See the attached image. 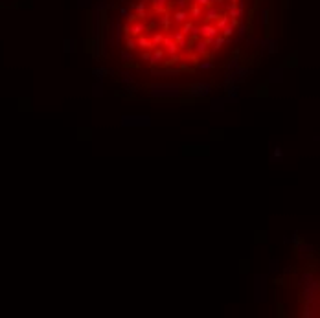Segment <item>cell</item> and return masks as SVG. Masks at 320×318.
<instances>
[{"label":"cell","instance_id":"30bf717a","mask_svg":"<svg viewBox=\"0 0 320 318\" xmlns=\"http://www.w3.org/2000/svg\"><path fill=\"white\" fill-rule=\"evenodd\" d=\"M142 61H144V63H147V61H151V53H149L147 50H145V52L142 53Z\"/></svg>","mask_w":320,"mask_h":318},{"label":"cell","instance_id":"277c9868","mask_svg":"<svg viewBox=\"0 0 320 318\" xmlns=\"http://www.w3.org/2000/svg\"><path fill=\"white\" fill-rule=\"evenodd\" d=\"M164 39H166L164 33H158V31H156V33H153V39H151V40H153V44H155V48H156V46H160V44L164 43Z\"/></svg>","mask_w":320,"mask_h":318},{"label":"cell","instance_id":"6da1fadb","mask_svg":"<svg viewBox=\"0 0 320 318\" xmlns=\"http://www.w3.org/2000/svg\"><path fill=\"white\" fill-rule=\"evenodd\" d=\"M136 44L140 46L142 50H151V48H155V44H153V40H151V39H147L145 35H140V37H138Z\"/></svg>","mask_w":320,"mask_h":318},{"label":"cell","instance_id":"8992f818","mask_svg":"<svg viewBox=\"0 0 320 318\" xmlns=\"http://www.w3.org/2000/svg\"><path fill=\"white\" fill-rule=\"evenodd\" d=\"M226 22H228V17L225 15L223 18H219V20H217V28H219V30H225V28H226Z\"/></svg>","mask_w":320,"mask_h":318},{"label":"cell","instance_id":"8fae6325","mask_svg":"<svg viewBox=\"0 0 320 318\" xmlns=\"http://www.w3.org/2000/svg\"><path fill=\"white\" fill-rule=\"evenodd\" d=\"M232 33H234V30H232V28H225V30H223V35H225V37H230Z\"/></svg>","mask_w":320,"mask_h":318},{"label":"cell","instance_id":"4fadbf2b","mask_svg":"<svg viewBox=\"0 0 320 318\" xmlns=\"http://www.w3.org/2000/svg\"><path fill=\"white\" fill-rule=\"evenodd\" d=\"M234 2H235V0H234Z\"/></svg>","mask_w":320,"mask_h":318},{"label":"cell","instance_id":"5b68a950","mask_svg":"<svg viewBox=\"0 0 320 318\" xmlns=\"http://www.w3.org/2000/svg\"><path fill=\"white\" fill-rule=\"evenodd\" d=\"M125 48H127V50H134V48H136V40L127 37V40H125Z\"/></svg>","mask_w":320,"mask_h":318},{"label":"cell","instance_id":"ba28073f","mask_svg":"<svg viewBox=\"0 0 320 318\" xmlns=\"http://www.w3.org/2000/svg\"><path fill=\"white\" fill-rule=\"evenodd\" d=\"M223 44H225V37H215V46H213V50H219Z\"/></svg>","mask_w":320,"mask_h":318},{"label":"cell","instance_id":"52a82bcc","mask_svg":"<svg viewBox=\"0 0 320 318\" xmlns=\"http://www.w3.org/2000/svg\"><path fill=\"white\" fill-rule=\"evenodd\" d=\"M190 13H191V15H195V18H197V17H201V15H203V9H201L199 6H193V8L190 9Z\"/></svg>","mask_w":320,"mask_h":318},{"label":"cell","instance_id":"7a4b0ae2","mask_svg":"<svg viewBox=\"0 0 320 318\" xmlns=\"http://www.w3.org/2000/svg\"><path fill=\"white\" fill-rule=\"evenodd\" d=\"M164 55H166V50H162V48H155V53L151 55V63L153 65H162Z\"/></svg>","mask_w":320,"mask_h":318},{"label":"cell","instance_id":"9c48e42d","mask_svg":"<svg viewBox=\"0 0 320 318\" xmlns=\"http://www.w3.org/2000/svg\"><path fill=\"white\" fill-rule=\"evenodd\" d=\"M217 15H219L217 9H208V11H206V17H208V18H217Z\"/></svg>","mask_w":320,"mask_h":318},{"label":"cell","instance_id":"7c38bea8","mask_svg":"<svg viewBox=\"0 0 320 318\" xmlns=\"http://www.w3.org/2000/svg\"><path fill=\"white\" fill-rule=\"evenodd\" d=\"M199 6H212V0H197Z\"/></svg>","mask_w":320,"mask_h":318},{"label":"cell","instance_id":"3957f363","mask_svg":"<svg viewBox=\"0 0 320 318\" xmlns=\"http://www.w3.org/2000/svg\"><path fill=\"white\" fill-rule=\"evenodd\" d=\"M186 20H190V18H188V13L184 9H180V11H177L175 15H173V22H175V24H184Z\"/></svg>","mask_w":320,"mask_h":318}]
</instances>
